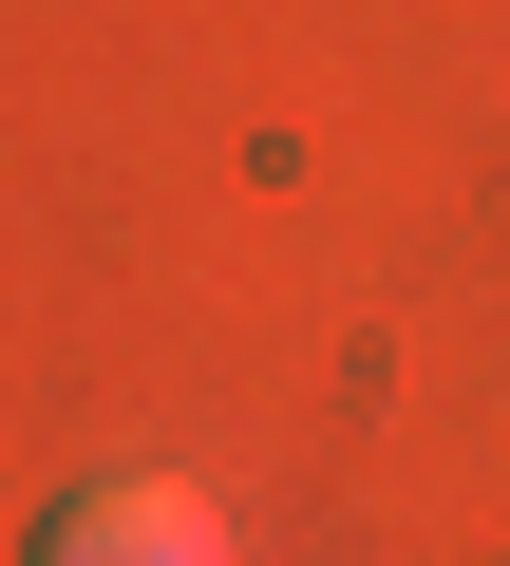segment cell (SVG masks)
I'll return each mask as SVG.
<instances>
[{
    "label": "cell",
    "mask_w": 510,
    "mask_h": 566,
    "mask_svg": "<svg viewBox=\"0 0 510 566\" xmlns=\"http://www.w3.org/2000/svg\"><path fill=\"white\" fill-rule=\"evenodd\" d=\"M39 566H246V547H227V510H208L189 472H95V491L39 528Z\"/></svg>",
    "instance_id": "6da1fadb"
}]
</instances>
